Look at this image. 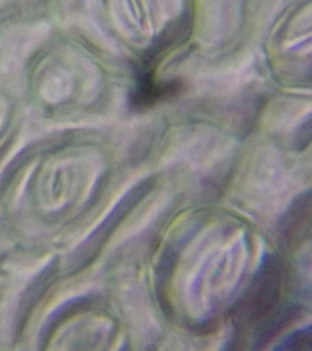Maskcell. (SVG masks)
I'll list each match as a JSON object with an SVG mask.
<instances>
[{"instance_id":"cell-4","label":"cell","mask_w":312,"mask_h":351,"mask_svg":"<svg viewBox=\"0 0 312 351\" xmlns=\"http://www.w3.org/2000/svg\"><path fill=\"white\" fill-rule=\"evenodd\" d=\"M183 84L178 80L157 82L153 77L138 79V84L130 95L131 108L144 111L156 104L171 100L182 93Z\"/></svg>"},{"instance_id":"cell-3","label":"cell","mask_w":312,"mask_h":351,"mask_svg":"<svg viewBox=\"0 0 312 351\" xmlns=\"http://www.w3.org/2000/svg\"><path fill=\"white\" fill-rule=\"evenodd\" d=\"M191 32V21L188 16H182L173 23L169 25L156 38L150 48L142 57L141 65L138 66V79L153 77L158 59L169 49L177 48L188 40Z\"/></svg>"},{"instance_id":"cell-8","label":"cell","mask_w":312,"mask_h":351,"mask_svg":"<svg viewBox=\"0 0 312 351\" xmlns=\"http://www.w3.org/2000/svg\"><path fill=\"white\" fill-rule=\"evenodd\" d=\"M311 326H309L308 328L301 329L287 337L276 350H303L307 348L311 350Z\"/></svg>"},{"instance_id":"cell-7","label":"cell","mask_w":312,"mask_h":351,"mask_svg":"<svg viewBox=\"0 0 312 351\" xmlns=\"http://www.w3.org/2000/svg\"><path fill=\"white\" fill-rule=\"evenodd\" d=\"M311 192L304 193L296 199L291 208L287 211L286 217L282 223V230L284 234L290 240L297 241L300 238V232H304L306 227V221H311Z\"/></svg>"},{"instance_id":"cell-5","label":"cell","mask_w":312,"mask_h":351,"mask_svg":"<svg viewBox=\"0 0 312 351\" xmlns=\"http://www.w3.org/2000/svg\"><path fill=\"white\" fill-rule=\"evenodd\" d=\"M58 262L57 259L51 261L50 263L31 282L28 288L24 291L23 298L21 299L15 320L16 334H20L23 330L24 324L28 319L29 313L36 304L38 300L42 298L46 290L50 287L51 282L56 278Z\"/></svg>"},{"instance_id":"cell-9","label":"cell","mask_w":312,"mask_h":351,"mask_svg":"<svg viewBox=\"0 0 312 351\" xmlns=\"http://www.w3.org/2000/svg\"><path fill=\"white\" fill-rule=\"evenodd\" d=\"M311 139V118L308 117L298 128L294 139V145L297 150H304L308 147Z\"/></svg>"},{"instance_id":"cell-2","label":"cell","mask_w":312,"mask_h":351,"mask_svg":"<svg viewBox=\"0 0 312 351\" xmlns=\"http://www.w3.org/2000/svg\"><path fill=\"white\" fill-rule=\"evenodd\" d=\"M279 293V274L273 260H267L263 265L250 292L243 300L241 312H245L242 318L256 321L267 317L276 303Z\"/></svg>"},{"instance_id":"cell-1","label":"cell","mask_w":312,"mask_h":351,"mask_svg":"<svg viewBox=\"0 0 312 351\" xmlns=\"http://www.w3.org/2000/svg\"><path fill=\"white\" fill-rule=\"evenodd\" d=\"M153 185V178H147L125 194L104 221L93 230L91 234L71 252L67 262L68 274H77L94 262L114 230L149 193Z\"/></svg>"},{"instance_id":"cell-6","label":"cell","mask_w":312,"mask_h":351,"mask_svg":"<svg viewBox=\"0 0 312 351\" xmlns=\"http://www.w3.org/2000/svg\"><path fill=\"white\" fill-rule=\"evenodd\" d=\"M93 303H94V298L91 295H81L69 299L57 307L49 315L40 332L39 342H38L40 350L45 348L54 332L57 330L59 326L64 323L65 320L70 319L71 317L80 313L86 312L92 306Z\"/></svg>"}]
</instances>
